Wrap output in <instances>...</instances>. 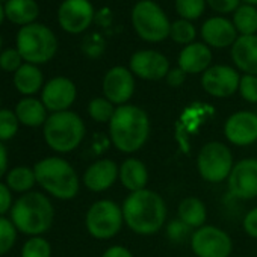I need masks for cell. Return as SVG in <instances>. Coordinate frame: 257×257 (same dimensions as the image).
<instances>
[{
    "mask_svg": "<svg viewBox=\"0 0 257 257\" xmlns=\"http://www.w3.org/2000/svg\"><path fill=\"white\" fill-rule=\"evenodd\" d=\"M121 209L124 224L134 233L143 236L158 233L168 215L165 200L149 188L128 194Z\"/></svg>",
    "mask_w": 257,
    "mask_h": 257,
    "instance_id": "obj_1",
    "label": "cell"
},
{
    "mask_svg": "<svg viewBox=\"0 0 257 257\" xmlns=\"http://www.w3.org/2000/svg\"><path fill=\"white\" fill-rule=\"evenodd\" d=\"M109 137L118 152L131 155L141 150L150 137L147 112L137 104L118 106L109 122Z\"/></svg>",
    "mask_w": 257,
    "mask_h": 257,
    "instance_id": "obj_2",
    "label": "cell"
},
{
    "mask_svg": "<svg viewBox=\"0 0 257 257\" xmlns=\"http://www.w3.org/2000/svg\"><path fill=\"white\" fill-rule=\"evenodd\" d=\"M10 218L19 233L28 237L44 236L53 225L55 206L47 194L31 191L16 198Z\"/></svg>",
    "mask_w": 257,
    "mask_h": 257,
    "instance_id": "obj_3",
    "label": "cell"
},
{
    "mask_svg": "<svg viewBox=\"0 0 257 257\" xmlns=\"http://www.w3.org/2000/svg\"><path fill=\"white\" fill-rule=\"evenodd\" d=\"M37 185L52 198L68 201L77 197L80 179L74 167L61 156H47L34 165Z\"/></svg>",
    "mask_w": 257,
    "mask_h": 257,
    "instance_id": "obj_4",
    "label": "cell"
},
{
    "mask_svg": "<svg viewBox=\"0 0 257 257\" xmlns=\"http://www.w3.org/2000/svg\"><path fill=\"white\" fill-rule=\"evenodd\" d=\"M86 135L85 121L74 110L50 113L43 125V138L47 147L58 153L67 155L80 147Z\"/></svg>",
    "mask_w": 257,
    "mask_h": 257,
    "instance_id": "obj_5",
    "label": "cell"
},
{
    "mask_svg": "<svg viewBox=\"0 0 257 257\" xmlns=\"http://www.w3.org/2000/svg\"><path fill=\"white\" fill-rule=\"evenodd\" d=\"M16 49L25 62L40 67L55 58L58 52V38L49 26L32 23L20 28L17 32Z\"/></svg>",
    "mask_w": 257,
    "mask_h": 257,
    "instance_id": "obj_6",
    "label": "cell"
},
{
    "mask_svg": "<svg viewBox=\"0 0 257 257\" xmlns=\"http://www.w3.org/2000/svg\"><path fill=\"white\" fill-rule=\"evenodd\" d=\"M132 25L147 43H161L170 37L171 22L155 0H140L132 10Z\"/></svg>",
    "mask_w": 257,
    "mask_h": 257,
    "instance_id": "obj_7",
    "label": "cell"
},
{
    "mask_svg": "<svg viewBox=\"0 0 257 257\" xmlns=\"http://www.w3.org/2000/svg\"><path fill=\"white\" fill-rule=\"evenodd\" d=\"M124 224L122 209L115 201L103 198L94 201L85 215L86 231L98 240L112 239L119 233Z\"/></svg>",
    "mask_w": 257,
    "mask_h": 257,
    "instance_id": "obj_8",
    "label": "cell"
},
{
    "mask_svg": "<svg viewBox=\"0 0 257 257\" xmlns=\"http://www.w3.org/2000/svg\"><path fill=\"white\" fill-rule=\"evenodd\" d=\"M233 167L231 150L219 141H210L198 152L197 168L201 179L209 183H221L227 180Z\"/></svg>",
    "mask_w": 257,
    "mask_h": 257,
    "instance_id": "obj_9",
    "label": "cell"
},
{
    "mask_svg": "<svg viewBox=\"0 0 257 257\" xmlns=\"http://www.w3.org/2000/svg\"><path fill=\"white\" fill-rule=\"evenodd\" d=\"M191 248L197 257H228L233 251V242L222 228L203 225L192 231Z\"/></svg>",
    "mask_w": 257,
    "mask_h": 257,
    "instance_id": "obj_10",
    "label": "cell"
},
{
    "mask_svg": "<svg viewBox=\"0 0 257 257\" xmlns=\"http://www.w3.org/2000/svg\"><path fill=\"white\" fill-rule=\"evenodd\" d=\"M94 22V8L89 0H64L58 10V23L70 35L85 32Z\"/></svg>",
    "mask_w": 257,
    "mask_h": 257,
    "instance_id": "obj_11",
    "label": "cell"
},
{
    "mask_svg": "<svg viewBox=\"0 0 257 257\" xmlns=\"http://www.w3.org/2000/svg\"><path fill=\"white\" fill-rule=\"evenodd\" d=\"M40 94V98L47 107V110L50 113H55L70 110V107L77 98V88L71 79L65 76H56L44 83Z\"/></svg>",
    "mask_w": 257,
    "mask_h": 257,
    "instance_id": "obj_12",
    "label": "cell"
},
{
    "mask_svg": "<svg viewBox=\"0 0 257 257\" xmlns=\"http://www.w3.org/2000/svg\"><path fill=\"white\" fill-rule=\"evenodd\" d=\"M240 74L230 65H210L201 74L203 89L216 98H227L239 89Z\"/></svg>",
    "mask_w": 257,
    "mask_h": 257,
    "instance_id": "obj_13",
    "label": "cell"
},
{
    "mask_svg": "<svg viewBox=\"0 0 257 257\" xmlns=\"http://www.w3.org/2000/svg\"><path fill=\"white\" fill-rule=\"evenodd\" d=\"M128 70L143 80L156 82L165 79L171 68L164 53L158 50H138L128 61Z\"/></svg>",
    "mask_w": 257,
    "mask_h": 257,
    "instance_id": "obj_14",
    "label": "cell"
},
{
    "mask_svg": "<svg viewBox=\"0 0 257 257\" xmlns=\"http://www.w3.org/2000/svg\"><path fill=\"white\" fill-rule=\"evenodd\" d=\"M228 191L234 198L252 200L257 197V159L246 158L234 164L228 179Z\"/></svg>",
    "mask_w": 257,
    "mask_h": 257,
    "instance_id": "obj_15",
    "label": "cell"
},
{
    "mask_svg": "<svg viewBox=\"0 0 257 257\" xmlns=\"http://www.w3.org/2000/svg\"><path fill=\"white\" fill-rule=\"evenodd\" d=\"M135 92L134 73L121 65L112 67L103 77V97L110 103L122 106L132 98Z\"/></svg>",
    "mask_w": 257,
    "mask_h": 257,
    "instance_id": "obj_16",
    "label": "cell"
},
{
    "mask_svg": "<svg viewBox=\"0 0 257 257\" xmlns=\"http://www.w3.org/2000/svg\"><path fill=\"white\" fill-rule=\"evenodd\" d=\"M227 141L237 147H246L257 141V113L251 110H237L224 122Z\"/></svg>",
    "mask_w": 257,
    "mask_h": 257,
    "instance_id": "obj_17",
    "label": "cell"
},
{
    "mask_svg": "<svg viewBox=\"0 0 257 257\" xmlns=\"http://www.w3.org/2000/svg\"><path fill=\"white\" fill-rule=\"evenodd\" d=\"M119 167L110 159H97L92 162L82 176V183L91 192L107 191L118 179Z\"/></svg>",
    "mask_w": 257,
    "mask_h": 257,
    "instance_id": "obj_18",
    "label": "cell"
},
{
    "mask_svg": "<svg viewBox=\"0 0 257 257\" xmlns=\"http://www.w3.org/2000/svg\"><path fill=\"white\" fill-rule=\"evenodd\" d=\"M201 38L209 47L225 49L234 44L237 40V32L230 20L224 17H212L203 23Z\"/></svg>",
    "mask_w": 257,
    "mask_h": 257,
    "instance_id": "obj_19",
    "label": "cell"
},
{
    "mask_svg": "<svg viewBox=\"0 0 257 257\" xmlns=\"http://www.w3.org/2000/svg\"><path fill=\"white\" fill-rule=\"evenodd\" d=\"M212 64V50L204 43H192L179 53L177 65L186 74H203Z\"/></svg>",
    "mask_w": 257,
    "mask_h": 257,
    "instance_id": "obj_20",
    "label": "cell"
},
{
    "mask_svg": "<svg viewBox=\"0 0 257 257\" xmlns=\"http://www.w3.org/2000/svg\"><path fill=\"white\" fill-rule=\"evenodd\" d=\"M231 59L243 74L257 76V35H239L231 46Z\"/></svg>",
    "mask_w": 257,
    "mask_h": 257,
    "instance_id": "obj_21",
    "label": "cell"
},
{
    "mask_svg": "<svg viewBox=\"0 0 257 257\" xmlns=\"http://www.w3.org/2000/svg\"><path fill=\"white\" fill-rule=\"evenodd\" d=\"M14 112L20 124L29 128L43 127L50 115V112L47 110L41 98H37V97H22L16 103Z\"/></svg>",
    "mask_w": 257,
    "mask_h": 257,
    "instance_id": "obj_22",
    "label": "cell"
},
{
    "mask_svg": "<svg viewBox=\"0 0 257 257\" xmlns=\"http://www.w3.org/2000/svg\"><path fill=\"white\" fill-rule=\"evenodd\" d=\"M118 179L127 191H131V192L143 191V189H147L149 170L143 161L135 159V158H127L119 165Z\"/></svg>",
    "mask_w": 257,
    "mask_h": 257,
    "instance_id": "obj_23",
    "label": "cell"
},
{
    "mask_svg": "<svg viewBox=\"0 0 257 257\" xmlns=\"http://www.w3.org/2000/svg\"><path fill=\"white\" fill-rule=\"evenodd\" d=\"M13 83L19 94L23 97H35V94L41 92L44 86V74L38 65L25 62L14 74Z\"/></svg>",
    "mask_w": 257,
    "mask_h": 257,
    "instance_id": "obj_24",
    "label": "cell"
},
{
    "mask_svg": "<svg viewBox=\"0 0 257 257\" xmlns=\"http://www.w3.org/2000/svg\"><path fill=\"white\" fill-rule=\"evenodd\" d=\"M5 13L11 23L25 28L37 23L35 20L40 16V7L37 0H7Z\"/></svg>",
    "mask_w": 257,
    "mask_h": 257,
    "instance_id": "obj_25",
    "label": "cell"
},
{
    "mask_svg": "<svg viewBox=\"0 0 257 257\" xmlns=\"http://www.w3.org/2000/svg\"><path fill=\"white\" fill-rule=\"evenodd\" d=\"M207 218V209L204 203L197 197H188L183 198L177 207V219H180L183 224H186L189 228H200L206 225Z\"/></svg>",
    "mask_w": 257,
    "mask_h": 257,
    "instance_id": "obj_26",
    "label": "cell"
},
{
    "mask_svg": "<svg viewBox=\"0 0 257 257\" xmlns=\"http://www.w3.org/2000/svg\"><path fill=\"white\" fill-rule=\"evenodd\" d=\"M5 183L14 194H19V195L34 191L37 185L34 167L17 165V167L10 168V171L5 176Z\"/></svg>",
    "mask_w": 257,
    "mask_h": 257,
    "instance_id": "obj_27",
    "label": "cell"
},
{
    "mask_svg": "<svg viewBox=\"0 0 257 257\" xmlns=\"http://www.w3.org/2000/svg\"><path fill=\"white\" fill-rule=\"evenodd\" d=\"M239 35H255L257 32V8L248 4L240 5L233 13L231 20Z\"/></svg>",
    "mask_w": 257,
    "mask_h": 257,
    "instance_id": "obj_28",
    "label": "cell"
},
{
    "mask_svg": "<svg viewBox=\"0 0 257 257\" xmlns=\"http://www.w3.org/2000/svg\"><path fill=\"white\" fill-rule=\"evenodd\" d=\"M20 121L14 112V109L2 107L0 109V143L13 141L20 131Z\"/></svg>",
    "mask_w": 257,
    "mask_h": 257,
    "instance_id": "obj_29",
    "label": "cell"
},
{
    "mask_svg": "<svg viewBox=\"0 0 257 257\" xmlns=\"http://www.w3.org/2000/svg\"><path fill=\"white\" fill-rule=\"evenodd\" d=\"M115 104L110 103L106 97H95L88 103V115L92 121L104 124L110 122L115 113Z\"/></svg>",
    "mask_w": 257,
    "mask_h": 257,
    "instance_id": "obj_30",
    "label": "cell"
},
{
    "mask_svg": "<svg viewBox=\"0 0 257 257\" xmlns=\"http://www.w3.org/2000/svg\"><path fill=\"white\" fill-rule=\"evenodd\" d=\"M20 257H52V243L44 236H31L22 245Z\"/></svg>",
    "mask_w": 257,
    "mask_h": 257,
    "instance_id": "obj_31",
    "label": "cell"
},
{
    "mask_svg": "<svg viewBox=\"0 0 257 257\" xmlns=\"http://www.w3.org/2000/svg\"><path fill=\"white\" fill-rule=\"evenodd\" d=\"M19 230L10 216H0V257L7 255L17 243Z\"/></svg>",
    "mask_w": 257,
    "mask_h": 257,
    "instance_id": "obj_32",
    "label": "cell"
},
{
    "mask_svg": "<svg viewBox=\"0 0 257 257\" xmlns=\"http://www.w3.org/2000/svg\"><path fill=\"white\" fill-rule=\"evenodd\" d=\"M170 37L174 43L177 44H192L195 43V37H197V29L192 25V22L188 20H176L174 23H171V32Z\"/></svg>",
    "mask_w": 257,
    "mask_h": 257,
    "instance_id": "obj_33",
    "label": "cell"
},
{
    "mask_svg": "<svg viewBox=\"0 0 257 257\" xmlns=\"http://www.w3.org/2000/svg\"><path fill=\"white\" fill-rule=\"evenodd\" d=\"M206 4V0H176V11L180 19L192 22L203 16Z\"/></svg>",
    "mask_w": 257,
    "mask_h": 257,
    "instance_id": "obj_34",
    "label": "cell"
},
{
    "mask_svg": "<svg viewBox=\"0 0 257 257\" xmlns=\"http://www.w3.org/2000/svg\"><path fill=\"white\" fill-rule=\"evenodd\" d=\"M23 64H25V61L16 47L5 49V50H2V53H0V70L5 73L14 74Z\"/></svg>",
    "mask_w": 257,
    "mask_h": 257,
    "instance_id": "obj_35",
    "label": "cell"
},
{
    "mask_svg": "<svg viewBox=\"0 0 257 257\" xmlns=\"http://www.w3.org/2000/svg\"><path fill=\"white\" fill-rule=\"evenodd\" d=\"M239 94L248 103H257V76L243 74L239 82Z\"/></svg>",
    "mask_w": 257,
    "mask_h": 257,
    "instance_id": "obj_36",
    "label": "cell"
},
{
    "mask_svg": "<svg viewBox=\"0 0 257 257\" xmlns=\"http://www.w3.org/2000/svg\"><path fill=\"white\" fill-rule=\"evenodd\" d=\"M14 201V192L8 188L5 182L0 180V216H10Z\"/></svg>",
    "mask_w": 257,
    "mask_h": 257,
    "instance_id": "obj_37",
    "label": "cell"
},
{
    "mask_svg": "<svg viewBox=\"0 0 257 257\" xmlns=\"http://www.w3.org/2000/svg\"><path fill=\"white\" fill-rule=\"evenodd\" d=\"M191 230H192V228H189V227H188L186 224H183L180 219H176V221H173V222L167 227V234H168V237H170L171 240L180 242V240H183L185 237H188L189 234H192Z\"/></svg>",
    "mask_w": 257,
    "mask_h": 257,
    "instance_id": "obj_38",
    "label": "cell"
},
{
    "mask_svg": "<svg viewBox=\"0 0 257 257\" xmlns=\"http://www.w3.org/2000/svg\"><path fill=\"white\" fill-rule=\"evenodd\" d=\"M207 5L219 14L234 13L240 7V0H206Z\"/></svg>",
    "mask_w": 257,
    "mask_h": 257,
    "instance_id": "obj_39",
    "label": "cell"
},
{
    "mask_svg": "<svg viewBox=\"0 0 257 257\" xmlns=\"http://www.w3.org/2000/svg\"><path fill=\"white\" fill-rule=\"evenodd\" d=\"M243 230L248 236L257 239V207L251 209L243 218Z\"/></svg>",
    "mask_w": 257,
    "mask_h": 257,
    "instance_id": "obj_40",
    "label": "cell"
},
{
    "mask_svg": "<svg viewBox=\"0 0 257 257\" xmlns=\"http://www.w3.org/2000/svg\"><path fill=\"white\" fill-rule=\"evenodd\" d=\"M165 80H167V83H168L170 86L179 88V86H182V85L185 83V80H186V73H185L183 70H180L179 67H177V68H171V70L168 71Z\"/></svg>",
    "mask_w": 257,
    "mask_h": 257,
    "instance_id": "obj_41",
    "label": "cell"
},
{
    "mask_svg": "<svg viewBox=\"0 0 257 257\" xmlns=\"http://www.w3.org/2000/svg\"><path fill=\"white\" fill-rule=\"evenodd\" d=\"M10 171V152L5 143H0V180Z\"/></svg>",
    "mask_w": 257,
    "mask_h": 257,
    "instance_id": "obj_42",
    "label": "cell"
},
{
    "mask_svg": "<svg viewBox=\"0 0 257 257\" xmlns=\"http://www.w3.org/2000/svg\"><path fill=\"white\" fill-rule=\"evenodd\" d=\"M101 257H134V254L131 252V249H127L125 246L121 245H112L109 246Z\"/></svg>",
    "mask_w": 257,
    "mask_h": 257,
    "instance_id": "obj_43",
    "label": "cell"
},
{
    "mask_svg": "<svg viewBox=\"0 0 257 257\" xmlns=\"http://www.w3.org/2000/svg\"><path fill=\"white\" fill-rule=\"evenodd\" d=\"M7 20V13H5V4L0 2V26L4 25V22Z\"/></svg>",
    "mask_w": 257,
    "mask_h": 257,
    "instance_id": "obj_44",
    "label": "cell"
},
{
    "mask_svg": "<svg viewBox=\"0 0 257 257\" xmlns=\"http://www.w3.org/2000/svg\"><path fill=\"white\" fill-rule=\"evenodd\" d=\"M245 4H248V5H252V7H255L257 5V0H243Z\"/></svg>",
    "mask_w": 257,
    "mask_h": 257,
    "instance_id": "obj_45",
    "label": "cell"
},
{
    "mask_svg": "<svg viewBox=\"0 0 257 257\" xmlns=\"http://www.w3.org/2000/svg\"><path fill=\"white\" fill-rule=\"evenodd\" d=\"M2 44H4V40H2V37H0V53H2Z\"/></svg>",
    "mask_w": 257,
    "mask_h": 257,
    "instance_id": "obj_46",
    "label": "cell"
},
{
    "mask_svg": "<svg viewBox=\"0 0 257 257\" xmlns=\"http://www.w3.org/2000/svg\"><path fill=\"white\" fill-rule=\"evenodd\" d=\"M0 109H2V97H0Z\"/></svg>",
    "mask_w": 257,
    "mask_h": 257,
    "instance_id": "obj_47",
    "label": "cell"
},
{
    "mask_svg": "<svg viewBox=\"0 0 257 257\" xmlns=\"http://www.w3.org/2000/svg\"><path fill=\"white\" fill-rule=\"evenodd\" d=\"M0 2H2V4H5V2H7V0H0Z\"/></svg>",
    "mask_w": 257,
    "mask_h": 257,
    "instance_id": "obj_48",
    "label": "cell"
}]
</instances>
